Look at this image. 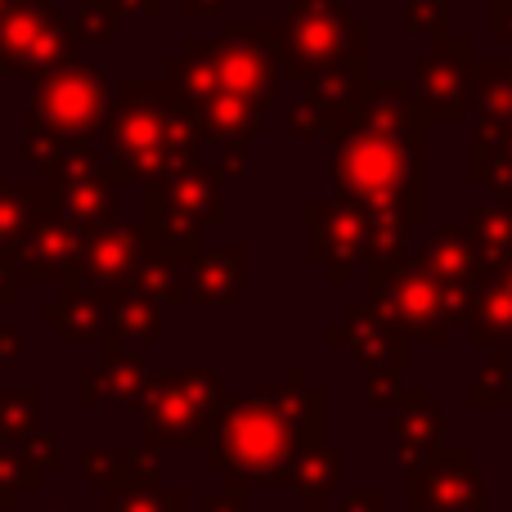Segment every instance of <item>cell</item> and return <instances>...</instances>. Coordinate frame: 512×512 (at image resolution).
I'll list each match as a JSON object with an SVG mask.
<instances>
[{"label":"cell","mask_w":512,"mask_h":512,"mask_svg":"<svg viewBox=\"0 0 512 512\" xmlns=\"http://www.w3.org/2000/svg\"><path fill=\"white\" fill-rule=\"evenodd\" d=\"M328 185L337 203L373 230H418L427 221V117L409 81H364L360 104L328 131Z\"/></svg>","instance_id":"6da1fadb"},{"label":"cell","mask_w":512,"mask_h":512,"mask_svg":"<svg viewBox=\"0 0 512 512\" xmlns=\"http://www.w3.org/2000/svg\"><path fill=\"white\" fill-rule=\"evenodd\" d=\"M324 391L306 387V373L288 369V382L270 396H243L225 409L216 463L243 477H283L301 450L319 445Z\"/></svg>","instance_id":"7a4b0ae2"},{"label":"cell","mask_w":512,"mask_h":512,"mask_svg":"<svg viewBox=\"0 0 512 512\" xmlns=\"http://www.w3.org/2000/svg\"><path fill=\"white\" fill-rule=\"evenodd\" d=\"M369 32L364 18L346 9V0H292L279 23L283 77L315 81L346 63H364Z\"/></svg>","instance_id":"3957f363"},{"label":"cell","mask_w":512,"mask_h":512,"mask_svg":"<svg viewBox=\"0 0 512 512\" xmlns=\"http://www.w3.org/2000/svg\"><path fill=\"white\" fill-rule=\"evenodd\" d=\"M369 310L400 333L405 342L445 346L454 333V310L445 301L441 283L423 270L418 256H400L387 265H369Z\"/></svg>","instance_id":"277c9868"},{"label":"cell","mask_w":512,"mask_h":512,"mask_svg":"<svg viewBox=\"0 0 512 512\" xmlns=\"http://www.w3.org/2000/svg\"><path fill=\"white\" fill-rule=\"evenodd\" d=\"M472 41L450 36V41L427 45V54L414 63V104L427 122H472L468 99V72H472Z\"/></svg>","instance_id":"5b68a950"},{"label":"cell","mask_w":512,"mask_h":512,"mask_svg":"<svg viewBox=\"0 0 512 512\" xmlns=\"http://www.w3.org/2000/svg\"><path fill=\"white\" fill-rule=\"evenodd\" d=\"M418 261H423V270L441 283L445 301H450V310H454V324H459L468 297L490 279L477 239L468 234V225H436V230L427 234V243L418 248Z\"/></svg>","instance_id":"8992f818"},{"label":"cell","mask_w":512,"mask_h":512,"mask_svg":"<svg viewBox=\"0 0 512 512\" xmlns=\"http://www.w3.org/2000/svg\"><path fill=\"white\" fill-rule=\"evenodd\" d=\"M310 221V265L324 270V283L342 288L351 279V270L364 261V239H369V225L360 212H351L346 203H310L306 212Z\"/></svg>","instance_id":"52a82bcc"},{"label":"cell","mask_w":512,"mask_h":512,"mask_svg":"<svg viewBox=\"0 0 512 512\" xmlns=\"http://www.w3.org/2000/svg\"><path fill=\"white\" fill-rule=\"evenodd\" d=\"M324 337H328V346L346 351L369 373H400L409 360V342L400 333H391L369 306H351Z\"/></svg>","instance_id":"ba28073f"},{"label":"cell","mask_w":512,"mask_h":512,"mask_svg":"<svg viewBox=\"0 0 512 512\" xmlns=\"http://www.w3.org/2000/svg\"><path fill=\"white\" fill-rule=\"evenodd\" d=\"M414 490L427 512H472L481 504V472L463 450H441L427 468H418Z\"/></svg>","instance_id":"9c48e42d"},{"label":"cell","mask_w":512,"mask_h":512,"mask_svg":"<svg viewBox=\"0 0 512 512\" xmlns=\"http://www.w3.org/2000/svg\"><path fill=\"white\" fill-rule=\"evenodd\" d=\"M468 99L477 135H499L512 122V68L504 59H472Z\"/></svg>","instance_id":"30bf717a"},{"label":"cell","mask_w":512,"mask_h":512,"mask_svg":"<svg viewBox=\"0 0 512 512\" xmlns=\"http://www.w3.org/2000/svg\"><path fill=\"white\" fill-rule=\"evenodd\" d=\"M441 436H445V414H436L423 387H405V396L396 405V427H391L396 459L423 463V454H436Z\"/></svg>","instance_id":"8fae6325"},{"label":"cell","mask_w":512,"mask_h":512,"mask_svg":"<svg viewBox=\"0 0 512 512\" xmlns=\"http://www.w3.org/2000/svg\"><path fill=\"white\" fill-rule=\"evenodd\" d=\"M459 328L468 333L472 346H486V351H508V346H512V297L499 288L495 279H486L468 297V306H463Z\"/></svg>","instance_id":"7c38bea8"},{"label":"cell","mask_w":512,"mask_h":512,"mask_svg":"<svg viewBox=\"0 0 512 512\" xmlns=\"http://www.w3.org/2000/svg\"><path fill=\"white\" fill-rule=\"evenodd\" d=\"M243 279H248V252L243 248L198 256L194 279H189V297L198 306H234L243 297Z\"/></svg>","instance_id":"4fadbf2b"},{"label":"cell","mask_w":512,"mask_h":512,"mask_svg":"<svg viewBox=\"0 0 512 512\" xmlns=\"http://www.w3.org/2000/svg\"><path fill=\"white\" fill-rule=\"evenodd\" d=\"M468 234L477 239L481 261H486V274H495L499 265L512 261V207H504V203H472Z\"/></svg>","instance_id":"5bb4252c"},{"label":"cell","mask_w":512,"mask_h":512,"mask_svg":"<svg viewBox=\"0 0 512 512\" xmlns=\"http://www.w3.org/2000/svg\"><path fill=\"white\" fill-rule=\"evenodd\" d=\"M468 180L495 194V203L512 207V158L499 149L495 135H472L468 144Z\"/></svg>","instance_id":"9a60e30c"},{"label":"cell","mask_w":512,"mask_h":512,"mask_svg":"<svg viewBox=\"0 0 512 512\" xmlns=\"http://www.w3.org/2000/svg\"><path fill=\"white\" fill-rule=\"evenodd\" d=\"M508 364H512V351H495L490 360H481L468 369V400L477 409H504L508 405V396H512Z\"/></svg>","instance_id":"2e32d148"},{"label":"cell","mask_w":512,"mask_h":512,"mask_svg":"<svg viewBox=\"0 0 512 512\" xmlns=\"http://www.w3.org/2000/svg\"><path fill=\"white\" fill-rule=\"evenodd\" d=\"M292 472H297V486L306 490L310 504H324L328 490H333L337 477H342V459H337L333 450H324V445H310V450L297 454Z\"/></svg>","instance_id":"e0dca14e"},{"label":"cell","mask_w":512,"mask_h":512,"mask_svg":"<svg viewBox=\"0 0 512 512\" xmlns=\"http://www.w3.org/2000/svg\"><path fill=\"white\" fill-rule=\"evenodd\" d=\"M450 18H454V5L450 0H405V27L427 41H450Z\"/></svg>","instance_id":"ac0fdd59"},{"label":"cell","mask_w":512,"mask_h":512,"mask_svg":"<svg viewBox=\"0 0 512 512\" xmlns=\"http://www.w3.org/2000/svg\"><path fill=\"white\" fill-rule=\"evenodd\" d=\"M400 396H405V387H400V373H369L364 400H369L373 409H391V405H400Z\"/></svg>","instance_id":"d6986e66"},{"label":"cell","mask_w":512,"mask_h":512,"mask_svg":"<svg viewBox=\"0 0 512 512\" xmlns=\"http://www.w3.org/2000/svg\"><path fill=\"white\" fill-rule=\"evenodd\" d=\"M490 36L512 50V0H490Z\"/></svg>","instance_id":"ffe728a7"},{"label":"cell","mask_w":512,"mask_h":512,"mask_svg":"<svg viewBox=\"0 0 512 512\" xmlns=\"http://www.w3.org/2000/svg\"><path fill=\"white\" fill-rule=\"evenodd\" d=\"M185 9H189V14H216V9H221V0H185Z\"/></svg>","instance_id":"44dd1931"},{"label":"cell","mask_w":512,"mask_h":512,"mask_svg":"<svg viewBox=\"0 0 512 512\" xmlns=\"http://www.w3.org/2000/svg\"><path fill=\"white\" fill-rule=\"evenodd\" d=\"M490 279H495V283H499V288H504V292H508V297H512V261H508V265H499V270H495V274H490Z\"/></svg>","instance_id":"7402d4cb"},{"label":"cell","mask_w":512,"mask_h":512,"mask_svg":"<svg viewBox=\"0 0 512 512\" xmlns=\"http://www.w3.org/2000/svg\"><path fill=\"white\" fill-rule=\"evenodd\" d=\"M495 140H499V149H504V153H508V158H512V122H508V126H504V131H499V135H495Z\"/></svg>","instance_id":"603a6c76"},{"label":"cell","mask_w":512,"mask_h":512,"mask_svg":"<svg viewBox=\"0 0 512 512\" xmlns=\"http://www.w3.org/2000/svg\"><path fill=\"white\" fill-rule=\"evenodd\" d=\"M508 68H512V59H508Z\"/></svg>","instance_id":"cb8c5ba5"}]
</instances>
